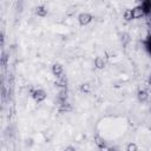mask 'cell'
<instances>
[{
    "label": "cell",
    "instance_id": "6da1fadb",
    "mask_svg": "<svg viewBox=\"0 0 151 151\" xmlns=\"http://www.w3.org/2000/svg\"><path fill=\"white\" fill-rule=\"evenodd\" d=\"M91 20H92V15H91L90 13H87V12H83V13H80V14L78 15V22H79L81 26H85V25L90 24Z\"/></svg>",
    "mask_w": 151,
    "mask_h": 151
},
{
    "label": "cell",
    "instance_id": "7a4b0ae2",
    "mask_svg": "<svg viewBox=\"0 0 151 151\" xmlns=\"http://www.w3.org/2000/svg\"><path fill=\"white\" fill-rule=\"evenodd\" d=\"M31 96H32V97H33V99H34L35 101H38V103H40V101L45 100V98H46V93H45V91H44V90H41V88L33 90V92L31 93Z\"/></svg>",
    "mask_w": 151,
    "mask_h": 151
},
{
    "label": "cell",
    "instance_id": "3957f363",
    "mask_svg": "<svg viewBox=\"0 0 151 151\" xmlns=\"http://www.w3.org/2000/svg\"><path fill=\"white\" fill-rule=\"evenodd\" d=\"M132 14H133V19H139L145 15V12L140 6H136L134 8H132Z\"/></svg>",
    "mask_w": 151,
    "mask_h": 151
},
{
    "label": "cell",
    "instance_id": "277c9868",
    "mask_svg": "<svg viewBox=\"0 0 151 151\" xmlns=\"http://www.w3.org/2000/svg\"><path fill=\"white\" fill-rule=\"evenodd\" d=\"M52 73L55 77H61L63 76V66L60 64H53L52 65Z\"/></svg>",
    "mask_w": 151,
    "mask_h": 151
},
{
    "label": "cell",
    "instance_id": "5b68a950",
    "mask_svg": "<svg viewBox=\"0 0 151 151\" xmlns=\"http://www.w3.org/2000/svg\"><path fill=\"white\" fill-rule=\"evenodd\" d=\"M105 65H106V63H105V59L103 57H97L94 59V66H96V68L101 70V68L105 67Z\"/></svg>",
    "mask_w": 151,
    "mask_h": 151
},
{
    "label": "cell",
    "instance_id": "8992f818",
    "mask_svg": "<svg viewBox=\"0 0 151 151\" xmlns=\"http://www.w3.org/2000/svg\"><path fill=\"white\" fill-rule=\"evenodd\" d=\"M137 97H138V100L139 101H145L149 98V93H147L146 90H139L138 93H137Z\"/></svg>",
    "mask_w": 151,
    "mask_h": 151
},
{
    "label": "cell",
    "instance_id": "52a82bcc",
    "mask_svg": "<svg viewBox=\"0 0 151 151\" xmlns=\"http://www.w3.org/2000/svg\"><path fill=\"white\" fill-rule=\"evenodd\" d=\"M35 13H37V15H39V17H46V15H47V8H46L44 5H40V6H38V7L35 8Z\"/></svg>",
    "mask_w": 151,
    "mask_h": 151
},
{
    "label": "cell",
    "instance_id": "ba28073f",
    "mask_svg": "<svg viewBox=\"0 0 151 151\" xmlns=\"http://www.w3.org/2000/svg\"><path fill=\"white\" fill-rule=\"evenodd\" d=\"M94 142H96V144L99 146V147H103V146H105L106 144H105V140H104V138L100 136V134H96L94 136Z\"/></svg>",
    "mask_w": 151,
    "mask_h": 151
},
{
    "label": "cell",
    "instance_id": "9c48e42d",
    "mask_svg": "<svg viewBox=\"0 0 151 151\" xmlns=\"http://www.w3.org/2000/svg\"><path fill=\"white\" fill-rule=\"evenodd\" d=\"M123 17L126 21H131L133 19V14H132V9H125L123 13Z\"/></svg>",
    "mask_w": 151,
    "mask_h": 151
},
{
    "label": "cell",
    "instance_id": "30bf717a",
    "mask_svg": "<svg viewBox=\"0 0 151 151\" xmlns=\"http://www.w3.org/2000/svg\"><path fill=\"white\" fill-rule=\"evenodd\" d=\"M80 91H81V92H84V93H88V92L91 91V85H90V84H87V83L81 84V85H80Z\"/></svg>",
    "mask_w": 151,
    "mask_h": 151
},
{
    "label": "cell",
    "instance_id": "8fae6325",
    "mask_svg": "<svg viewBox=\"0 0 151 151\" xmlns=\"http://www.w3.org/2000/svg\"><path fill=\"white\" fill-rule=\"evenodd\" d=\"M126 151H138V146H137V144L136 143H129L127 145H126Z\"/></svg>",
    "mask_w": 151,
    "mask_h": 151
},
{
    "label": "cell",
    "instance_id": "7c38bea8",
    "mask_svg": "<svg viewBox=\"0 0 151 151\" xmlns=\"http://www.w3.org/2000/svg\"><path fill=\"white\" fill-rule=\"evenodd\" d=\"M64 151H76V147L72 146V145H68V146H66V147L64 149Z\"/></svg>",
    "mask_w": 151,
    "mask_h": 151
},
{
    "label": "cell",
    "instance_id": "4fadbf2b",
    "mask_svg": "<svg viewBox=\"0 0 151 151\" xmlns=\"http://www.w3.org/2000/svg\"><path fill=\"white\" fill-rule=\"evenodd\" d=\"M100 150H101V151H111V149H110V147H107L106 145H105V146H103V147H100Z\"/></svg>",
    "mask_w": 151,
    "mask_h": 151
},
{
    "label": "cell",
    "instance_id": "5bb4252c",
    "mask_svg": "<svg viewBox=\"0 0 151 151\" xmlns=\"http://www.w3.org/2000/svg\"><path fill=\"white\" fill-rule=\"evenodd\" d=\"M129 40H130V39H129V35L125 33V34H124V42H126V41H129Z\"/></svg>",
    "mask_w": 151,
    "mask_h": 151
},
{
    "label": "cell",
    "instance_id": "9a60e30c",
    "mask_svg": "<svg viewBox=\"0 0 151 151\" xmlns=\"http://www.w3.org/2000/svg\"><path fill=\"white\" fill-rule=\"evenodd\" d=\"M149 83H150V85H151V77H150V79H149Z\"/></svg>",
    "mask_w": 151,
    "mask_h": 151
}]
</instances>
